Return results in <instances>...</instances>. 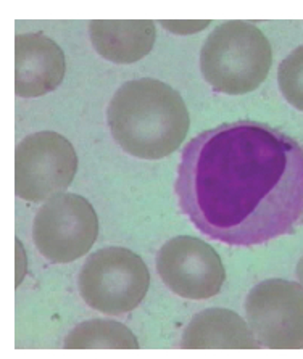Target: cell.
Returning a JSON list of instances; mask_svg holds the SVG:
<instances>
[{
  "label": "cell",
  "instance_id": "cell-1",
  "mask_svg": "<svg viewBox=\"0 0 303 359\" xmlns=\"http://www.w3.org/2000/svg\"><path fill=\"white\" fill-rule=\"evenodd\" d=\"M175 190L203 236L257 247L303 224V149L264 123L220 124L184 147Z\"/></svg>",
  "mask_w": 303,
  "mask_h": 359
},
{
  "label": "cell",
  "instance_id": "cell-2",
  "mask_svg": "<svg viewBox=\"0 0 303 359\" xmlns=\"http://www.w3.org/2000/svg\"><path fill=\"white\" fill-rule=\"evenodd\" d=\"M107 121L118 145L142 160L175 154L191 126L180 92L154 78L124 83L108 103Z\"/></svg>",
  "mask_w": 303,
  "mask_h": 359
},
{
  "label": "cell",
  "instance_id": "cell-3",
  "mask_svg": "<svg viewBox=\"0 0 303 359\" xmlns=\"http://www.w3.org/2000/svg\"><path fill=\"white\" fill-rule=\"evenodd\" d=\"M273 48L253 23L229 20L212 31L200 50V69L216 92L242 95L268 78Z\"/></svg>",
  "mask_w": 303,
  "mask_h": 359
},
{
  "label": "cell",
  "instance_id": "cell-4",
  "mask_svg": "<svg viewBox=\"0 0 303 359\" xmlns=\"http://www.w3.org/2000/svg\"><path fill=\"white\" fill-rule=\"evenodd\" d=\"M78 285L92 309L120 316L136 309L147 295L150 273L144 259L131 250L107 247L86 259Z\"/></svg>",
  "mask_w": 303,
  "mask_h": 359
},
{
  "label": "cell",
  "instance_id": "cell-5",
  "mask_svg": "<svg viewBox=\"0 0 303 359\" xmlns=\"http://www.w3.org/2000/svg\"><path fill=\"white\" fill-rule=\"evenodd\" d=\"M99 236V217L89 200L58 194L41 206L32 222V241L42 257L67 264L84 257Z\"/></svg>",
  "mask_w": 303,
  "mask_h": 359
},
{
  "label": "cell",
  "instance_id": "cell-6",
  "mask_svg": "<svg viewBox=\"0 0 303 359\" xmlns=\"http://www.w3.org/2000/svg\"><path fill=\"white\" fill-rule=\"evenodd\" d=\"M78 171L73 144L53 130L26 135L15 154V192L26 201H39L63 194Z\"/></svg>",
  "mask_w": 303,
  "mask_h": 359
},
{
  "label": "cell",
  "instance_id": "cell-7",
  "mask_svg": "<svg viewBox=\"0 0 303 359\" xmlns=\"http://www.w3.org/2000/svg\"><path fill=\"white\" fill-rule=\"evenodd\" d=\"M245 318L257 341L273 350L303 348V285L268 279L245 298Z\"/></svg>",
  "mask_w": 303,
  "mask_h": 359
},
{
  "label": "cell",
  "instance_id": "cell-8",
  "mask_svg": "<svg viewBox=\"0 0 303 359\" xmlns=\"http://www.w3.org/2000/svg\"><path fill=\"white\" fill-rule=\"evenodd\" d=\"M156 271L173 293L187 300H210L220 293L226 271L212 245L192 236L168 241L156 255Z\"/></svg>",
  "mask_w": 303,
  "mask_h": 359
},
{
  "label": "cell",
  "instance_id": "cell-9",
  "mask_svg": "<svg viewBox=\"0 0 303 359\" xmlns=\"http://www.w3.org/2000/svg\"><path fill=\"white\" fill-rule=\"evenodd\" d=\"M67 58L62 47L42 34L25 32L15 37V92L23 99L42 97L62 84Z\"/></svg>",
  "mask_w": 303,
  "mask_h": 359
},
{
  "label": "cell",
  "instance_id": "cell-10",
  "mask_svg": "<svg viewBox=\"0 0 303 359\" xmlns=\"http://www.w3.org/2000/svg\"><path fill=\"white\" fill-rule=\"evenodd\" d=\"M89 36L100 57L113 63L129 65L152 52L156 28L152 20H92Z\"/></svg>",
  "mask_w": 303,
  "mask_h": 359
},
{
  "label": "cell",
  "instance_id": "cell-11",
  "mask_svg": "<svg viewBox=\"0 0 303 359\" xmlns=\"http://www.w3.org/2000/svg\"><path fill=\"white\" fill-rule=\"evenodd\" d=\"M258 346L260 344L247 320L224 308H208L196 314L187 324L181 340V348L187 350H255Z\"/></svg>",
  "mask_w": 303,
  "mask_h": 359
},
{
  "label": "cell",
  "instance_id": "cell-12",
  "mask_svg": "<svg viewBox=\"0 0 303 359\" xmlns=\"http://www.w3.org/2000/svg\"><path fill=\"white\" fill-rule=\"evenodd\" d=\"M63 346L68 350H90V348L137 350L139 341L136 335L118 320L89 319L76 325L65 337Z\"/></svg>",
  "mask_w": 303,
  "mask_h": 359
},
{
  "label": "cell",
  "instance_id": "cell-13",
  "mask_svg": "<svg viewBox=\"0 0 303 359\" xmlns=\"http://www.w3.org/2000/svg\"><path fill=\"white\" fill-rule=\"evenodd\" d=\"M278 83L288 103L303 111V46L292 50L281 62Z\"/></svg>",
  "mask_w": 303,
  "mask_h": 359
},
{
  "label": "cell",
  "instance_id": "cell-14",
  "mask_svg": "<svg viewBox=\"0 0 303 359\" xmlns=\"http://www.w3.org/2000/svg\"><path fill=\"white\" fill-rule=\"evenodd\" d=\"M210 23H212L210 20H203V21H197V20L168 21V20H163L161 21V25H163L168 31L176 32V34H192V32H198V31L205 29L207 26H210Z\"/></svg>",
  "mask_w": 303,
  "mask_h": 359
},
{
  "label": "cell",
  "instance_id": "cell-15",
  "mask_svg": "<svg viewBox=\"0 0 303 359\" xmlns=\"http://www.w3.org/2000/svg\"><path fill=\"white\" fill-rule=\"evenodd\" d=\"M16 250H18V257H16V264H18V276H16V285H20L21 279H23L25 276V263H26V258H25V252H23V247H21L20 241H16Z\"/></svg>",
  "mask_w": 303,
  "mask_h": 359
},
{
  "label": "cell",
  "instance_id": "cell-16",
  "mask_svg": "<svg viewBox=\"0 0 303 359\" xmlns=\"http://www.w3.org/2000/svg\"><path fill=\"white\" fill-rule=\"evenodd\" d=\"M295 274H297V279H299V282L303 285V257L299 259V263H297Z\"/></svg>",
  "mask_w": 303,
  "mask_h": 359
}]
</instances>
